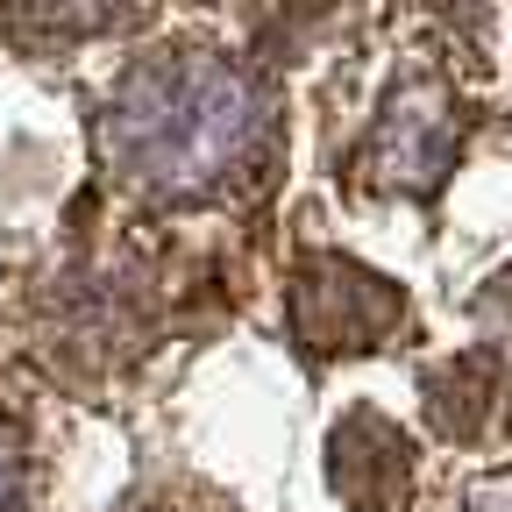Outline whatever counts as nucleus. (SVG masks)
I'll use <instances>...</instances> for the list:
<instances>
[{
    "mask_svg": "<svg viewBox=\"0 0 512 512\" xmlns=\"http://www.w3.org/2000/svg\"><path fill=\"white\" fill-rule=\"evenodd\" d=\"M512 413V377L491 349H470L456 363L427 370V420L448 441H491L498 420Z\"/></svg>",
    "mask_w": 512,
    "mask_h": 512,
    "instance_id": "39448f33",
    "label": "nucleus"
},
{
    "mask_svg": "<svg viewBox=\"0 0 512 512\" xmlns=\"http://www.w3.org/2000/svg\"><path fill=\"white\" fill-rule=\"evenodd\" d=\"M285 313H292L299 349H313V356H363V349H384L406 335V292L335 249H313L292 264Z\"/></svg>",
    "mask_w": 512,
    "mask_h": 512,
    "instance_id": "f03ea898",
    "label": "nucleus"
},
{
    "mask_svg": "<svg viewBox=\"0 0 512 512\" xmlns=\"http://www.w3.org/2000/svg\"><path fill=\"white\" fill-rule=\"evenodd\" d=\"M470 512H512V470H498V477L470 484Z\"/></svg>",
    "mask_w": 512,
    "mask_h": 512,
    "instance_id": "0eeeda50",
    "label": "nucleus"
},
{
    "mask_svg": "<svg viewBox=\"0 0 512 512\" xmlns=\"http://www.w3.org/2000/svg\"><path fill=\"white\" fill-rule=\"evenodd\" d=\"M128 512H228V498L200 477H157L128 498Z\"/></svg>",
    "mask_w": 512,
    "mask_h": 512,
    "instance_id": "423d86ee",
    "label": "nucleus"
},
{
    "mask_svg": "<svg viewBox=\"0 0 512 512\" xmlns=\"http://www.w3.org/2000/svg\"><path fill=\"white\" fill-rule=\"evenodd\" d=\"M328 484L356 512H399L413 498V441L377 406H349L328 427Z\"/></svg>",
    "mask_w": 512,
    "mask_h": 512,
    "instance_id": "20e7f679",
    "label": "nucleus"
},
{
    "mask_svg": "<svg viewBox=\"0 0 512 512\" xmlns=\"http://www.w3.org/2000/svg\"><path fill=\"white\" fill-rule=\"evenodd\" d=\"M100 157L150 200H221L271 171L278 107L235 57L164 50L114 86L100 114Z\"/></svg>",
    "mask_w": 512,
    "mask_h": 512,
    "instance_id": "f257e3e1",
    "label": "nucleus"
},
{
    "mask_svg": "<svg viewBox=\"0 0 512 512\" xmlns=\"http://www.w3.org/2000/svg\"><path fill=\"white\" fill-rule=\"evenodd\" d=\"M463 150V114H456V93H448L434 72H413L384 93L370 136L356 150V171L363 185L377 192H406V200H427V192L448 178Z\"/></svg>",
    "mask_w": 512,
    "mask_h": 512,
    "instance_id": "7ed1b4c3",
    "label": "nucleus"
}]
</instances>
